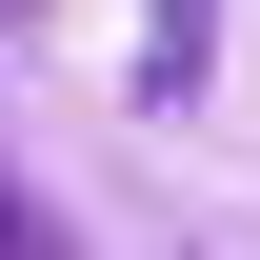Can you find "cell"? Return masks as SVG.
Segmentation results:
<instances>
[{"label":"cell","mask_w":260,"mask_h":260,"mask_svg":"<svg viewBox=\"0 0 260 260\" xmlns=\"http://www.w3.org/2000/svg\"><path fill=\"white\" fill-rule=\"evenodd\" d=\"M220 80V0H140V100H200Z\"/></svg>","instance_id":"1"},{"label":"cell","mask_w":260,"mask_h":260,"mask_svg":"<svg viewBox=\"0 0 260 260\" xmlns=\"http://www.w3.org/2000/svg\"><path fill=\"white\" fill-rule=\"evenodd\" d=\"M0 260H60V220L20 200V160H0Z\"/></svg>","instance_id":"2"}]
</instances>
